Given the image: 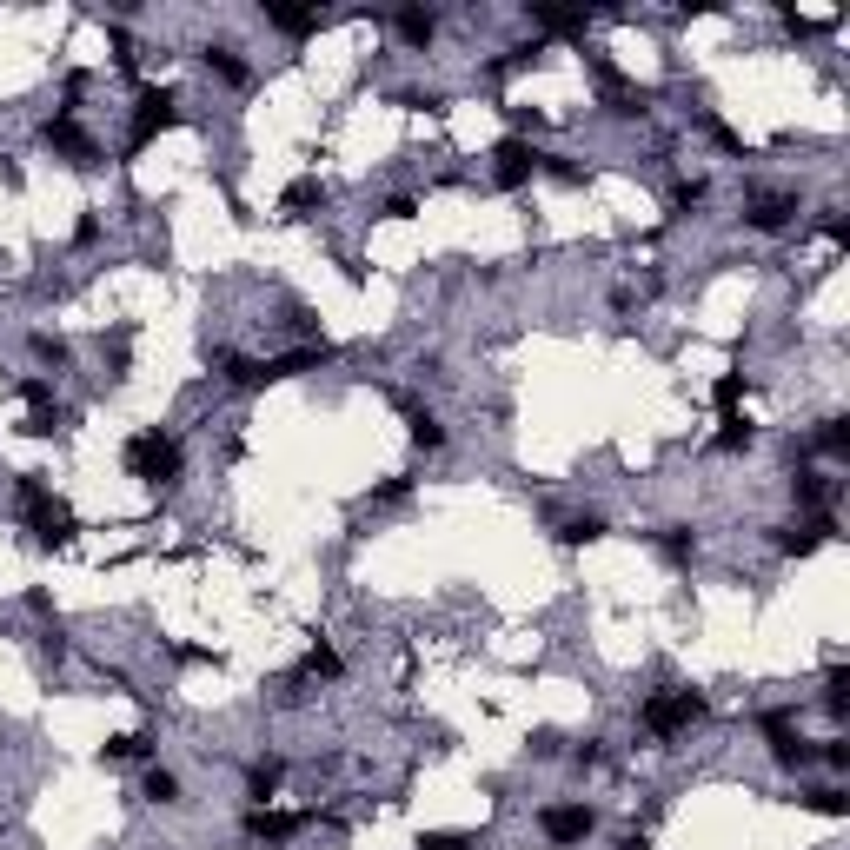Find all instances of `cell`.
<instances>
[{"label":"cell","instance_id":"cell-1","mask_svg":"<svg viewBox=\"0 0 850 850\" xmlns=\"http://www.w3.org/2000/svg\"><path fill=\"white\" fill-rule=\"evenodd\" d=\"M14 499L20 512H27V532H34V545H47V552H60V545H74V512H67V499H54L47 485H40V472H20L14 479Z\"/></svg>","mask_w":850,"mask_h":850},{"label":"cell","instance_id":"cell-2","mask_svg":"<svg viewBox=\"0 0 850 850\" xmlns=\"http://www.w3.org/2000/svg\"><path fill=\"white\" fill-rule=\"evenodd\" d=\"M127 472H133V479H147V485H173V479H180V439L160 432V425L133 432V439H127Z\"/></svg>","mask_w":850,"mask_h":850},{"label":"cell","instance_id":"cell-3","mask_svg":"<svg viewBox=\"0 0 850 850\" xmlns=\"http://www.w3.org/2000/svg\"><path fill=\"white\" fill-rule=\"evenodd\" d=\"M704 711H711V704H704L698 691H658V698H645V711H638V718H645L651 738H678V731H691Z\"/></svg>","mask_w":850,"mask_h":850},{"label":"cell","instance_id":"cell-4","mask_svg":"<svg viewBox=\"0 0 850 850\" xmlns=\"http://www.w3.org/2000/svg\"><path fill=\"white\" fill-rule=\"evenodd\" d=\"M180 120V100H173V87H140V100H133V140L127 147L140 153V147H153L160 133Z\"/></svg>","mask_w":850,"mask_h":850},{"label":"cell","instance_id":"cell-5","mask_svg":"<svg viewBox=\"0 0 850 850\" xmlns=\"http://www.w3.org/2000/svg\"><path fill=\"white\" fill-rule=\"evenodd\" d=\"M538 831L552 837V844H585L598 831V811L592 804H545L538 811Z\"/></svg>","mask_w":850,"mask_h":850},{"label":"cell","instance_id":"cell-6","mask_svg":"<svg viewBox=\"0 0 850 850\" xmlns=\"http://www.w3.org/2000/svg\"><path fill=\"white\" fill-rule=\"evenodd\" d=\"M40 140H47L54 153H67L74 167H100V147H93L87 133H80V120H74V113H54V120L40 127Z\"/></svg>","mask_w":850,"mask_h":850},{"label":"cell","instance_id":"cell-7","mask_svg":"<svg viewBox=\"0 0 850 850\" xmlns=\"http://www.w3.org/2000/svg\"><path fill=\"white\" fill-rule=\"evenodd\" d=\"M532 173H538V147H532V140H518V133H512V140L492 147V180H499V186H525Z\"/></svg>","mask_w":850,"mask_h":850},{"label":"cell","instance_id":"cell-8","mask_svg":"<svg viewBox=\"0 0 850 850\" xmlns=\"http://www.w3.org/2000/svg\"><path fill=\"white\" fill-rule=\"evenodd\" d=\"M306 824H313V817H299V811H266V804L246 811V837H253V844H286V837H299Z\"/></svg>","mask_w":850,"mask_h":850},{"label":"cell","instance_id":"cell-9","mask_svg":"<svg viewBox=\"0 0 850 850\" xmlns=\"http://www.w3.org/2000/svg\"><path fill=\"white\" fill-rule=\"evenodd\" d=\"M764 738H771V758L784 764V771H804V764L817 758L811 744H804V738L791 731V718H784V711H771V718H764Z\"/></svg>","mask_w":850,"mask_h":850},{"label":"cell","instance_id":"cell-10","mask_svg":"<svg viewBox=\"0 0 850 850\" xmlns=\"http://www.w3.org/2000/svg\"><path fill=\"white\" fill-rule=\"evenodd\" d=\"M791 220H797V200H791V193H764V200L744 206V226H758V233H784Z\"/></svg>","mask_w":850,"mask_h":850},{"label":"cell","instance_id":"cell-11","mask_svg":"<svg viewBox=\"0 0 850 850\" xmlns=\"http://www.w3.org/2000/svg\"><path fill=\"white\" fill-rule=\"evenodd\" d=\"M392 27H399V40H406V47H432L439 14H432V7H399V14H392Z\"/></svg>","mask_w":850,"mask_h":850},{"label":"cell","instance_id":"cell-12","mask_svg":"<svg viewBox=\"0 0 850 850\" xmlns=\"http://www.w3.org/2000/svg\"><path fill=\"white\" fill-rule=\"evenodd\" d=\"M200 60H206V74L226 80V87H246V80H253V67L240 60V47H206Z\"/></svg>","mask_w":850,"mask_h":850},{"label":"cell","instance_id":"cell-13","mask_svg":"<svg viewBox=\"0 0 850 850\" xmlns=\"http://www.w3.org/2000/svg\"><path fill=\"white\" fill-rule=\"evenodd\" d=\"M259 14H266V27H279V34H313V27H319L313 7H286V0H266Z\"/></svg>","mask_w":850,"mask_h":850},{"label":"cell","instance_id":"cell-14","mask_svg":"<svg viewBox=\"0 0 850 850\" xmlns=\"http://www.w3.org/2000/svg\"><path fill=\"white\" fill-rule=\"evenodd\" d=\"M824 532H831V525H784V532H777V552H791V558H811L817 545H824Z\"/></svg>","mask_w":850,"mask_h":850},{"label":"cell","instance_id":"cell-15","mask_svg":"<svg viewBox=\"0 0 850 850\" xmlns=\"http://www.w3.org/2000/svg\"><path fill=\"white\" fill-rule=\"evenodd\" d=\"M279 777H286V764H279V758H259L253 771H246V797H253V804H266V797L279 791Z\"/></svg>","mask_w":850,"mask_h":850},{"label":"cell","instance_id":"cell-16","mask_svg":"<svg viewBox=\"0 0 850 850\" xmlns=\"http://www.w3.org/2000/svg\"><path fill=\"white\" fill-rule=\"evenodd\" d=\"M525 14H532L545 34H572V27H585V14H578V7H545V0H532Z\"/></svg>","mask_w":850,"mask_h":850},{"label":"cell","instance_id":"cell-17","mask_svg":"<svg viewBox=\"0 0 850 850\" xmlns=\"http://www.w3.org/2000/svg\"><path fill=\"white\" fill-rule=\"evenodd\" d=\"M592 538H605V518H598V512L558 518V545H592Z\"/></svg>","mask_w":850,"mask_h":850},{"label":"cell","instance_id":"cell-18","mask_svg":"<svg viewBox=\"0 0 850 850\" xmlns=\"http://www.w3.org/2000/svg\"><path fill=\"white\" fill-rule=\"evenodd\" d=\"M319 200H326V186H319V180H293V186H286V200H279V206H286V213H293V220H306V213H313Z\"/></svg>","mask_w":850,"mask_h":850},{"label":"cell","instance_id":"cell-19","mask_svg":"<svg viewBox=\"0 0 850 850\" xmlns=\"http://www.w3.org/2000/svg\"><path fill=\"white\" fill-rule=\"evenodd\" d=\"M339 671H346V665H339V651H333V645H313L306 658H299L293 678H339Z\"/></svg>","mask_w":850,"mask_h":850},{"label":"cell","instance_id":"cell-20","mask_svg":"<svg viewBox=\"0 0 850 850\" xmlns=\"http://www.w3.org/2000/svg\"><path fill=\"white\" fill-rule=\"evenodd\" d=\"M817 452H824V459H850V419H824L817 425Z\"/></svg>","mask_w":850,"mask_h":850},{"label":"cell","instance_id":"cell-21","mask_svg":"<svg viewBox=\"0 0 850 850\" xmlns=\"http://www.w3.org/2000/svg\"><path fill=\"white\" fill-rule=\"evenodd\" d=\"M406 425H412V445H419V452H439V445H445V425L432 419V412H419V406H412V412H406Z\"/></svg>","mask_w":850,"mask_h":850},{"label":"cell","instance_id":"cell-22","mask_svg":"<svg viewBox=\"0 0 850 850\" xmlns=\"http://www.w3.org/2000/svg\"><path fill=\"white\" fill-rule=\"evenodd\" d=\"M140 797H153V804H180V777H173V771H160V764H153V771L140 777Z\"/></svg>","mask_w":850,"mask_h":850},{"label":"cell","instance_id":"cell-23","mask_svg":"<svg viewBox=\"0 0 850 850\" xmlns=\"http://www.w3.org/2000/svg\"><path fill=\"white\" fill-rule=\"evenodd\" d=\"M791 492H797V505H831V479L824 472H797Z\"/></svg>","mask_w":850,"mask_h":850},{"label":"cell","instance_id":"cell-24","mask_svg":"<svg viewBox=\"0 0 850 850\" xmlns=\"http://www.w3.org/2000/svg\"><path fill=\"white\" fill-rule=\"evenodd\" d=\"M658 552H665V558H671V565H691V558H698V538L684 532V525H671V532H665V538H658Z\"/></svg>","mask_w":850,"mask_h":850},{"label":"cell","instance_id":"cell-25","mask_svg":"<svg viewBox=\"0 0 850 850\" xmlns=\"http://www.w3.org/2000/svg\"><path fill=\"white\" fill-rule=\"evenodd\" d=\"M153 744L140 738V731H120V738H107V764H133V758H147Z\"/></svg>","mask_w":850,"mask_h":850},{"label":"cell","instance_id":"cell-26","mask_svg":"<svg viewBox=\"0 0 850 850\" xmlns=\"http://www.w3.org/2000/svg\"><path fill=\"white\" fill-rule=\"evenodd\" d=\"M744 386H751V379H744V372H724L718 386H711V406H718V412H731V406H738V399H744Z\"/></svg>","mask_w":850,"mask_h":850},{"label":"cell","instance_id":"cell-27","mask_svg":"<svg viewBox=\"0 0 850 850\" xmlns=\"http://www.w3.org/2000/svg\"><path fill=\"white\" fill-rule=\"evenodd\" d=\"M538 167L552 173V180H565V186H578V180H585V167H578V160H565V153H538Z\"/></svg>","mask_w":850,"mask_h":850},{"label":"cell","instance_id":"cell-28","mask_svg":"<svg viewBox=\"0 0 850 850\" xmlns=\"http://www.w3.org/2000/svg\"><path fill=\"white\" fill-rule=\"evenodd\" d=\"M824 704H831V718H844V711H850V678H844V671L824 678Z\"/></svg>","mask_w":850,"mask_h":850},{"label":"cell","instance_id":"cell-29","mask_svg":"<svg viewBox=\"0 0 850 850\" xmlns=\"http://www.w3.org/2000/svg\"><path fill=\"white\" fill-rule=\"evenodd\" d=\"M27 346H34V359H47V366H67V339H54V333H34Z\"/></svg>","mask_w":850,"mask_h":850},{"label":"cell","instance_id":"cell-30","mask_svg":"<svg viewBox=\"0 0 850 850\" xmlns=\"http://www.w3.org/2000/svg\"><path fill=\"white\" fill-rule=\"evenodd\" d=\"M804 804H811L817 817H844L850 804H844V791H804Z\"/></svg>","mask_w":850,"mask_h":850},{"label":"cell","instance_id":"cell-31","mask_svg":"<svg viewBox=\"0 0 850 850\" xmlns=\"http://www.w3.org/2000/svg\"><path fill=\"white\" fill-rule=\"evenodd\" d=\"M419 850H472V837H459V831H425Z\"/></svg>","mask_w":850,"mask_h":850},{"label":"cell","instance_id":"cell-32","mask_svg":"<svg viewBox=\"0 0 850 850\" xmlns=\"http://www.w3.org/2000/svg\"><path fill=\"white\" fill-rule=\"evenodd\" d=\"M698 200H704V180H678L671 186V206H678V213H691Z\"/></svg>","mask_w":850,"mask_h":850},{"label":"cell","instance_id":"cell-33","mask_svg":"<svg viewBox=\"0 0 850 850\" xmlns=\"http://www.w3.org/2000/svg\"><path fill=\"white\" fill-rule=\"evenodd\" d=\"M14 392H20V399H27L34 412H40V406H54V392H47V379H20Z\"/></svg>","mask_w":850,"mask_h":850},{"label":"cell","instance_id":"cell-34","mask_svg":"<svg viewBox=\"0 0 850 850\" xmlns=\"http://www.w3.org/2000/svg\"><path fill=\"white\" fill-rule=\"evenodd\" d=\"M412 492V479H386V485H372V505H399Z\"/></svg>","mask_w":850,"mask_h":850},{"label":"cell","instance_id":"cell-35","mask_svg":"<svg viewBox=\"0 0 850 850\" xmlns=\"http://www.w3.org/2000/svg\"><path fill=\"white\" fill-rule=\"evenodd\" d=\"M824 764H831V771H850V744L831 738V744H824Z\"/></svg>","mask_w":850,"mask_h":850},{"label":"cell","instance_id":"cell-36","mask_svg":"<svg viewBox=\"0 0 850 850\" xmlns=\"http://www.w3.org/2000/svg\"><path fill=\"white\" fill-rule=\"evenodd\" d=\"M598 758H605V751H598V738H585V744H578V751H572V764H578V771H592Z\"/></svg>","mask_w":850,"mask_h":850},{"label":"cell","instance_id":"cell-37","mask_svg":"<svg viewBox=\"0 0 850 850\" xmlns=\"http://www.w3.org/2000/svg\"><path fill=\"white\" fill-rule=\"evenodd\" d=\"M100 240V220H93V213H80V226H74V246H93Z\"/></svg>","mask_w":850,"mask_h":850},{"label":"cell","instance_id":"cell-38","mask_svg":"<svg viewBox=\"0 0 850 850\" xmlns=\"http://www.w3.org/2000/svg\"><path fill=\"white\" fill-rule=\"evenodd\" d=\"M618 850H651V837H645V831H631V837H625Z\"/></svg>","mask_w":850,"mask_h":850}]
</instances>
